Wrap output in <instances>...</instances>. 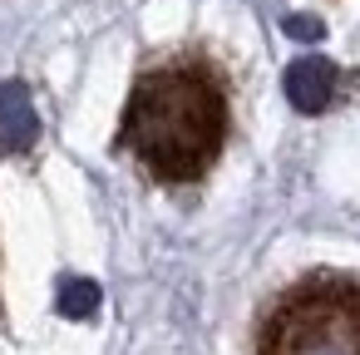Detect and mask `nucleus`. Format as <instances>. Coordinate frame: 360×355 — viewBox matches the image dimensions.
I'll list each match as a JSON object with an SVG mask.
<instances>
[{
  "label": "nucleus",
  "instance_id": "nucleus-7",
  "mask_svg": "<svg viewBox=\"0 0 360 355\" xmlns=\"http://www.w3.org/2000/svg\"><path fill=\"white\" fill-rule=\"evenodd\" d=\"M0 325H6V306H0Z\"/></svg>",
  "mask_w": 360,
  "mask_h": 355
},
{
  "label": "nucleus",
  "instance_id": "nucleus-6",
  "mask_svg": "<svg viewBox=\"0 0 360 355\" xmlns=\"http://www.w3.org/2000/svg\"><path fill=\"white\" fill-rule=\"evenodd\" d=\"M286 35H296V40H321L326 25H321V20H306V15H291V20H286Z\"/></svg>",
  "mask_w": 360,
  "mask_h": 355
},
{
  "label": "nucleus",
  "instance_id": "nucleus-1",
  "mask_svg": "<svg viewBox=\"0 0 360 355\" xmlns=\"http://www.w3.org/2000/svg\"><path fill=\"white\" fill-rule=\"evenodd\" d=\"M227 143V84L207 55H178L139 75L124 104L119 148L158 183H198Z\"/></svg>",
  "mask_w": 360,
  "mask_h": 355
},
{
  "label": "nucleus",
  "instance_id": "nucleus-5",
  "mask_svg": "<svg viewBox=\"0 0 360 355\" xmlns=\"http://www.w3.org/2000/svg\"><path fill=\"white\" fill-rule=\"evenodd\" d=\"M99 301H104V291H99V281H89V276H65V281H60V296H55L60 316H70V321H89V316L99 311Z\"/></svg>",
  "mask_w": 360,
  "mask_h": 355
},
{
  "label": "nucleus",
  "instance_id": "nucleus-3",
  "mask_svg": "<svg viewBox=\"0 0 360 355\" xmlns=\"http://www.w3.org/2000/svg\"><path fill=\"white\" fill-rule=\"evenodd\" d=\"M281 89H286V104L301 109V114H326L340 94V70L321 55H306L296 65H286L281 75Z\"/></svg>",
  "mask_w": 360,
  "mask_h": 355
},
{
  "label": "nucleus",
  "instance_id": "nucleus-4",
  "mask_svg": "<svg viewBox=\"0 0 360 355\" xmlns=\"http://www.w3.org/2000/svg\"><path fill=\"white\" fill-rule=\"evenodd\" d=\"M40 138V114L35 99L20 79L0 84V153H30Z\"/></svg>",
  "mask_w": 360,
  "mask_h": 355
},
{
  "label": "nucleus",
  "instance_id": "nucleus-2",
  "mask_svg": "<svg viewBox=\"0 0 360 355\" xmlns=\"http://www.w3.org/2000/svg\"><path fill=\"white\" fill-rule=\"evenodd\" d=\"M257 355H360V281L316 271L276 296Z\"/></svg>",
  "mask_w": 360,
  "mask_h": 355
}]
</instances>
